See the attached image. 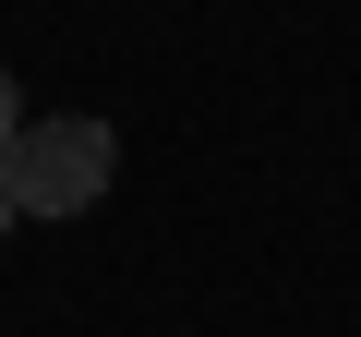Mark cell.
Listing matches in <instances>:
<instances>
[{
	"label": "cell",
	"instance_id": "7a4b0ae2",
	"mask_svg": "<svg viewBox=\"0 0 361 337\" xmlns=\"http://www.w3.org/2000/svg\"><path fill=\"white\" fill-rule=\"evenodd\" d=\"M13 133H25V85L0 73V157H13Z\"/></svg>",
	"mask_w": 361,
	"mask_h": 337
},
{
	"label": "cell",
	"instance_id": "3957f363",
	"mask_svg": "<svg viewBox=\"0 0 361 337\" xmlns=\"http://www.w3.org/2000/svg\"><path fill=\"white\" fill-rule=\"evenodd\" d=\"M0 229H13V193H0Z\"/></svg>",
	"mask_w": 361,
	"mask_h": 337
},
{
	"label": "cell",
	"instance_id": "6da1fadb",
	"mask_svg": "<svg viewBox=\"0 0 361 337\" xmlns=\"http://www.w3.org/2000/svg\"><path fill=\"white\" fill-rule=\"evenodd\" d=\"M109 168H121L109 121H25L0 157V193H13V217H85L109 193Z\"/></svg>",
	"mask_w": 361,
	"mask_h": 337
}]
</instances>
